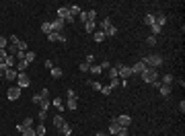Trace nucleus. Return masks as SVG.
Masks as SVG:
<instances>
[{
	"mask_svg": "<svg viewBox=\"0 0 185 136\" xmlns=\"http://www.w3.org/2000/svg\"><path fill=\"white\" fill-rule=\"evenodd\" d=\"M140 76H142L144 82L152 85L154 81H158V70H156V68H148V66H146V68H144V72H142Z\"/></svg>",
	"mask_w": 185,
	"mask_h": 136,
	"instance_id": "nucleus-1",
	"label": "nucleus"
},
{
	"mask_svg": "<svg viewBox=\"0 0 185 136\" xmlns=\"http://www.w3.org/2000/svg\"><path fill=\"white\" fill-rule=\"evenodd\" d=\"M144 64H146V66L148 68H160L163 66V56H156V54H152V56H146V58H144Z\"/></svg>",
	"mask_w": 185,
	"mask_h": 136,
	"instance_id": "nucleus-2",
	"label": "nucleus"
},
{
	"mask_svg": "<svg viewBox=\"0 0 185 136\" xmlns=\"http://www.w3.org/2000/svg\"><path fill=\"white\" fill-rule=\"evenodd\" d=\"M117 68V76L121 78V81H128L132 76V66H125V64H115Z\"/></svg>",
	"mask_w": 185,
	"mask_h": 136,
	"instance_id": "nucleus-3",
	"label": "nucleus"
},
{
	"mask_svg": "<svg viewBox=\"0 0 185 136\" xmlns=\"http://www.w3.org/2000/svg\"><path fill=\"white\" fill-rule=\"evenodd\" d=\"M31 85V78H29L27 72H19V76H17V87L19 89H25Z\"/></svg>",
	"mask_w": 185,
	"mask_h": 136,
	"instance_id": "nucleus-4",
	"label": "nucleus"
},
{
	"mask_svg": "<svg viewBox=\"0 0 185 136\" xmlns=\"http://www.w3.org/2000/svg\"><path fill=\"white\" fill-rule=\"evenodd\" d=\"M115 122L121 126V128H130V124H132V118L128 116V114H121L119 118H115Z\"/></svg>",
	"mask_w": 185,
	"mask_h": 136,
	"instance_id": "nucleus-5",
	"label": "nucleus"
},
{
	"mask_svg": "<svg viewBox=\"0 0 185 136\" xmlns=\"http://www.w3.org/2000/svg\"><path fill=\"white\" fill-rule=\"evenodd\" d=\"M21 91H23V89H19V87H10V89H8V93H6V97L10 99V101H17V99L21 97Z\"/></svg>",
	"mask_w": 185,
	"mask_h": 136,
	"instance_id": "nucleus-6",
	"label": "nucleus"
},
{
	"mask_svg": "<svg viewBox=\"0 0 185 136\" xmlns=\"http://www.w3.org/2000/svg\"><path fill=\"white\" fill-rule=\"evenodd\" d=\"M144 68H146V64H144L142 60H138L134 66H132V74H142L144 72Z\"/></svg>",
	"mask_w": 185,
	"mask_h": 136,
	"instance_id": "nucleus-7",
	"label": "nucleus"
},
{
	"mask_svg": "<svg viewBox=\"0 0 185 136\" xmlns=\"http://www.w3.org/2000/svg\"><path fill=\"white\" fill-rule=\"evenodd\" d=\"M70 17V10H68V4H66V6H60L58 8V19H62V21H66ZM76 19V17H74Z\"/></svg>",
	"mask_w": 185,
	"mask_h": 136,
	"instance_id": "nucleus-8",
	"label": "nucleus"
},
{
	"mask_svg": "<svg viewBox=\"0 0 185 136\" xmlns=\"http://www.w3.org/2000/svg\"><path fill=\"white\" fill-rule=\"evenodd\" d=\"M119 130H121V126H119V124H117L115 120H113V122L109 124V128H107V134H109V136H115L117 132H119Z\"/></svg>",
	"mask_w": 185,
	"mask_h": 136,
	"instance_id": "nucleus-9",
	"label": "nucleus"
},
{
	"mask_svg": "<svg viewBox=\"0 0 185 136\" xmlns=\"http://www.w3.org/2000/svg\"><path fill=\"white\" fill-rule=\"evenodd\" d=\"M48 39L49 41H60V43H66V37H64L62 33H56V31H52V33L48 35Z\"/></svg>",
	"mask_w": 185,
	"mask_h": 136,
	"instance_id": "nucleus-10",
	"label": "nucleus"
},
{
	"mask_svg": "<svg viewBox=\"0 0 185 136\" xmlns=\"http://www.w3.org/2000/svg\"><path fill=\"white\" fill-rule=\"evenodd\" d=\"M64 25H66V23H64L62 19H56V21H52V31H56V33H60L62 29H64Z\"/></svg>",
	"mask_w": 185,
	"mask_h": 136,
	"instance_id": "nucleus-11",
	"label": "nucleus"
},
{
	"mask_svg": "<svg viewBox=\"0 0 185 136\" xmlns=\"http://www.w3.org/2000/svg\"><path fill=\"white\" fill-rule=\"evenodd\" d=\"M17 76H19L17 68H8L6 72H4V78H8V81H17Z\"/></svg>",
	"mask_w": 185,
	"mask_h": 136,
	"instance_id": "nucleus-12",
	"label": "nucleus"
},
{
	"mask_svg": "<svg viewBox=\"0 0 185 136\" xmlns=\"http://www.w3.org/2000/svg\"><path fill=\"white\" fill-rule=\"evenodd\" d=\"M58 132H60L62 136H70V134H72V126H70V124L66 122L64 126H62V128H58Z\"/></svg>",
	"mask_w": 185,
	"mask_h": 136,
	"instance_id": "nucleus-13",
	"label": "nucleus"
},
{
	"mask_svg": "<svg viewBox=\"0 0 185 136\" xmlns=\"http://www.w3.org/2000/svg\"><path fill=\"white\" fill-rule=\"evenodd\" d=\"M105 39H107V37H105V33H103L101 29L93 33V41H97V43H101V41H105Z\"/></svg>",
	"mask_w": 185,
	"mask_h": 136,
	"instance_id": "nucleus-14",
	"label": "nucleus"
},
{
	"mask_svg": "<svg viewBox=\"0 0 185 136\" xmlns=\"http://www.w3.org/2000/svg\"><path fill=\"white\" fill-rule=\"evenodd\" d=\"M68 10H70V14H72V17H78L82 8L78 6V4H68Z\"/></svg>",
	"mask_w": 185,
	"mask_h": 136,
	"instance_id": "nucleus-15",
	"label": "nucleus"
},
{
	"mask_svg": "<svg viewBox=\"0 0 185 136\" xmlns=\"http://www.w3.org/2000/svg\"><path fill=\"white\" fill-rule=\"evenodd\" d=\"M52 103H54V107L58 109V111H64V99H62V97H56Z\"/></svg>",
	"mask_w": 185,
	"mask_h": 136,
	"instance_id": "nucleus-16",
	"label": "nucleus"
},
{
	"mask_svg": "<svg viewBox=\"0 0 185 136\" xmlns=\"http://www.w3.org/2000/svg\"><path fill=\"white\" fill-rule=\"evenodd\" d=\"M41 31H43L45 35L52 33V21H43V23H41Z\"/></svg>",
	"mask_w": 185,
	"mask_h": 136,
	"instance_id": "nucleus-17",
	"label": "nucleus"
},
{
	"mask_svg": "<svg viewBox=\"0 0 185 136\" xmlns=\"http://www.w3.org/2000/svg\"><path fill=\"white\" fill-rule=\"evenodd\" d=\"M158 91H160V95H163V97H169V95H171V85H160Z\"/></svg>",
	"mask_w": 185,
	"mask_h": 136,
	"instance_id": "nucleus-18",
	"label": "nucleus"
},
{
	"mask_svg": "<svg viewBox=\"0 0 185 136\" xmlns=\"http://www.w3.org/2000/svg\"><path fill=\"white\" fill-rule=\"evenodd\" d=\"M84 29H87V33H95L97 31V23H91V21H87V23H84Z\"/></svg>",
	"mask_w": 185,
	"mask_h": 136,
	"instance_id": "nucleus-19",
	"label": "nucleus"
},
{
	"mask_svg": "<svg viewBox=\"0 0 185 136\" xmlns=\"http://www.w3.org/2000/svg\"><path fill=\"white\" fill-rule=\"evenodd\" d=\"M173 81H175V76H173L171 72H167V74L163 76V81H160V85H171Z\"/></svg>",
	"mask_w": 185,
	"mask_h": 136,
	"instance_id": "nucleus-20",
	"label": "nucleus"
},
{
	"mask_svg": "<svg viewBox=\"0 0 185 136\" xmlns=\"http://www.w3.org/2000/svg\"><path fill=\"white\" fill-rule=\"evenodd\" d=\"M64 107H68L70 111H74V109L78 107V101H76V99H68V101H66V105H64Z\"/></svg>",
	"mask_w": 185,
	"mask_h": 136,
	"instance_id": "nucleus-21",
	"label": "nucleus"
},
{
	"mask_svg": "<svg viewBox=\"0 0 185 136\" xmlns=\"http://www.w3.org/2000/svg\"><path fill=\"white\" fill-rule=\"evenodd\" d=\"M89 72H91V74H101V72H103V68L99 66V64H91Z\"/></svg>",
	"mask_w": 185,
	"mask_h": 136,
	"instance_id": "nucleus-22",
	"label": "nucleus"
},
{
	"mask_svg": "<svg viewBox=\"0 0 185 136\" xmlns=\"http://www.w3.org/2000/svg\"><path fill=\"white\" fill-rule=\"evenodd\" d=\"M27 62L25 60H17V70H19V72H25V70H27Z\"/></svg>",
	"mask_w": 185,
	"mask_h": 136,
	"instance_id": "nucleus-23",
	"label": "nucleus"
},
{
	"mask_svg": "<svg viewBox=\"0 0 185 136\" xmlns=\"http://www.w3.org/2000/svg\"><path fill=\"white\" fill-rule=\"evenodd\" d=\"M64 124H66V120H64L62 116H56V118H54V126H56V128H62Z\"/></svg>",
	"mask_w": 185,
	"mask_h": 136,
	"instance_id": "nucleus-24",
	"label": "nucleus"
},
{
	"mask_svg": "<svg viewBox=\"0 0 185 136\" xmlns=\"http://www.w3.org/2000/svg\"><path fill=\"white\" fill-rule=\"evenodd\" d=\"M35 58H37V54H35V52H27V54H25V62H27V64L35 62Z\"/></svg>",
	"mask_w": 185,
	"mask_h": 136,
	"instance_id": "nucleus-25",
	"label": "nucleus"
},
{
	"mask_svg": "<svg viewBox=\"0 0 185 136\" xmlns=\"http://www.w3.org/2000/svg\"><path fill=\"white\" fill-rule=\"evenodd\" d=\"M14 62H17V60H14V56H8V54H6V58H4V64H6L8 68H14Z\"/></svg>",
	"mask_w": 185,
	"mask_h": 136,
	"instance_id": "nucleus-26",
	"label": "nucleus"
},
{
	"mask_svg": "<svg viewBox=\"0 0 185 136\" xmlns=\"http://www.w3.org/2000/svg\"><path fill=\"white\" fill-rule=\"evenodd\" d=\"M103 33H105V37H113V35L117 33V27H115V25H111V27L107 29V31H103Z\"/></svg>",
	"mask_w": 185,
	"mask_h": 136,
	"instance_id": "nucleus-27",
	"label": "nucleus"
},
{
	"mask_svg": "<svg viewBox=\"0 0 185 136\" xmlns=\"http://www.w3.org/2000/svg\"><path fill=\"white\" fill-rule=\"evenodd\" d=\"M49 74L54 76V78H60V76H62V68L54 66V68H52V70H49Z\"/></svg>",
	"mask_w": 185,
	"mask_h": 136,
	"instance_id": "nucleus-28",
	"label": "nucleus"
},
{
	"mask_svg": "<svg viewBox=\"0 0 185 136\" xmlns=\"http://www.w3.org/2000/svg\"><path fill=\"white\" fill-rule=\"evenodd\" d=\"M111 25H113V23H111V19H103L101 21V31H107Z\"/></svg>",
	"mask_w": 185,
	"mask_h": 136,
	"instance_id": "nucleus-29",
	"label": "nucleus"
},
{
	"mask_svg": "<svg viewBox=\"0 0 185 136\" xmlns=\"http://www.w3.org/2000/svg\"><path fill=\"white\" fill-rule=\"evenodd\" d=\"M144 25H148V27H150V25H154V14H146V17H144Z\"/></svg>",
	"mask_w": 185,
	"mask_h": 136,
	"instance_id": "nucleus-30",
	"label": "nucleus"
},
{
	"mask_svg": "<svg viewBox=\"0 0 185 136\" xmlns=\"http://www.w3.org/2000/svg\"><path fill=\"white\" fill-rule=\"evenodd\" d=\"M21 134H23V136H37V132H35V128L31 126V128H25Z\"/></svg>",
	"mask_w": 185,
	"mask_h": 136,
	"instance_id": "nucleus-31",
	"label": "nucleus"
},
{
	"mask_svg": "<svg viewBox=\"0 0 185 136\" xmlns=\"http://www.w3.org/2000/svg\"><path fill=\"white\" fill-rule=\"evenodd\" d=\"M39 109H41V111H48V109H49V99H41Z\"/></svg>",
	"mask_w": 185,
	"mask_h": 136,
	"instance_id": "nucleus-32",
	"label": "nucleus"
},
{
	"mask_svg": "<svg viewBox=\"0 0 185 136\" xmlns=\"http://www.w3.org/2000/svg\"><path fill=\"white\" fill-rule=\"evenodd\" d=\"M89 87H91V89H95V91H101L103 85H101L99 81H89Z\"/></svg>",
	"mask_w": 185,
	"mask_h": 136,
	"instance_id": "nucleus-33",
	"label": "nucleus"
},
{
	"mask_svg": "<svg viewBox=\"0 0 185 136\" xmlns=\"http://www.w3.org/2000/svg\"><path fill=\"white\" fill-rule=\"evenodd\" d=\"M17 50H19V52H27V41L19 39V43H17Z\"/></svg>",
	"mask_w": 185,
	"mask_h": 136,
	"instance_id": "nucleus-34",
	"label": "nucleus"
},
{
	"mask_svg": "<svg viewBox=\"0 0 185 136\" xmlns=\"http://www.w3.org/2000/svg\"><path fill=\"white\" fill-rule=\"evenodd\" d=\"M35 132H37V136H45V126H43V122L35 128Z\"/></svg>",
	"mask_w": 185,
	"mask_h": 136,
	"instance_id": "nucleus-35",
	"label": "nucleus"
},
{
	"mask_svg": "<svg viewBox=\"0 0 185 136\" xmlns=\"http://www.w3.org/2000/svg\"><path fill=\"white\" fill-rule=\"evenodd\" d=\"M6 48H8V37L0 35V50H6Z\"/></svg>",
	"mask_w": 185,
	"mask_h": 136,
	"instance_id": "nucleus-36",
	"label": "nucleus"
},
{
	"mask_svg": "<svg viewBox=\"0 0 185 136\" xmlns=\"http://www.w3.org/2000/svg\"><path fill=\"white\" fill-rule=\"evenodd\" d=\"M119 85H121V81H119V78H111V82H109V89L113 91V89H115V87H119Z\"/></svg>",
	"mask_w": 185,
	"mask_h": 136,
	"instance_id": "nucleus-37",
	"label": "nucleus"
},
{
	"mask_svg": "<svg viewBox=\"0 0 185 136\" xmlns=\"http://www.w3.org/2000/svg\"><path fill=\"white\" fill-rule=\"evenodd\" d=\"M150 29H152V35H154V37H156V35L160 33V31H163V27H158L156 23H154V25H150Z\"/></svg>",
	"mask_w": 185,
	"mask_h": 136,
	"instance_id": "nucleus-38",
	"label": "nucleus"
},
{
	"mask_svg": "<svg viewBox=\"0 0 185 136\" xmlns=\"http://www.w3.org/2000/svg\"><path fill=\"white\" fill-rule=\"evenodd\" d=\"M95 19H97V13H95V10H89V13H87V21L95 23Z\"/></svg>",
	"mask_w": 185,
	"mask_h": 136,
	"instance_id": "nucleus-39",
	"label": "nucleus"
},
{
	"mask_svg": "<svg viewBox=\"0 0 185 136\" xmlns=\"http://www.w3.org/2000/svg\"><path fill=\"white\" fill-rule=\"evenodd\" d=\"M109 78H119V76H117V68L115 66L109 68Z\"/></svg>",
	"mask_w": 185,
	"mask_h": 136,
	"instance_id": "nucleus-40",
	"label": "nucleus"
},
{
	"mask_svg": "<svg viewBox=\"0 0 185 136\" xmlns=\"http://www.w3.org/2000/svg\"><path fill=\"white\" fill-rule=\"evenodd\" d=\"M23 126H25V128H31V126H33V118H27V120H23Z\"/></svg>",
	"mask_w": 185,
	"mask_h": 136,
	"instance_id": "nucleus-41",
	"label": "nucleus"
},
{
	"mask_svg": "<svg viewBox=\"0 0 185 136\" xmlns=\"http://www.w3.org/2000/svg\"><path fill=\"white\" fill-rule=\"evenodd\" d=\"M99 66H101L103 70H109V68H111V62H109V60H103L101 64H99Z\"/></svg>",
	"mask_w": 185,
	"mask_h": 136,
	"instance_id": "nucleus-42",
	"label": "nucleus"
},
{
	"mask_svg": "<svg viewBox=\"0 0 185 136\" xmlns=\"http://www.w3.org/2000/svg\"><path fill=\"white\" fill-rule=\"evenodd\" d=\"M101 93H103V95H111V89H109V85H107V87L103 85V87H101Z\"/></svg>",
	"mask_w": 185,
	"mask_h": 136,
	"instance_id": "nucleus-43",
	"label": "nucleus"
},
{
	"mask_svg": "<svg viewBox=\"0 0 185 136\" xmlns=\"http://www.w3.org/2000/svg\"><path fill=\"white\" fill-rule=\"evenodd\" d=\"M89 68H91V64H87V62H80V70H82V72H89Z\"/></svg>",
	"mask_w": 185,
	"mask_h": 136,
	"instance_id": "nucleus-44",
	"label": "nucleus"
},
{
	"mask_svg": "<svg viewBox=\"0 0 185 136\" xmlns=\"http://www.w3.org/2000/svg\"><path fill=\"white\" fill-rule=\"evenodd\" d=\"M84 62H87V64H95V56H93V54H87V60H84Z\"/></svg>",
	"mask_w": 185,
	"mask_h": 136,
	"instance_id": "nucleus-45",
	"label": "nucleus"
},
{
	"mask_svg": "<svg viewBox=\"0 0 185 136\" xmlns=\"http://www.w3.org/2000/svg\"><path fill=\"white\" fill-rule=\"evenodd\" d=\"M115 136H130V132H128V128H121L119 132H117Z\"/></svg>",
	"mask_w": 185,
	"mask_h": 136,
	"instance_id": "nucleus-46",
	"label": "nucleus"
},
{
	"mask_svg": "<svg viewBox=\"0 0 185 136\" xmlns=\"http://www.w3.org/2000/svg\"><path fill=\"white\" fill-rule=\"evenodd\" d=\"M37 118H39L41 122H43V120H45V118H48V111H41V109H39V114H37Z\"/></svg>",
	"mask_w": 185,
	"mask_h": 136,
	"instance_id": "nucleus-47",
	"label": "nucleus"
},
{
	"mask_svg": "<svg viewBox=\"0 0 185 136\" xmlns=\"http://www.w3.org/2000/svg\"><path fill=\"white\" fill-rule=\"evenodd\" d=\"M78 21H84V23H87V13H84V10H80V14H78Z\"/></svg>",
	"mask_w": 185,
	"mask_h": 136,
	"instance_id": "nucleus-48",
	"label": "nucleus"
},
{
	"mask_svg": "<svg viewBox=\"0 0 185 136\" xmlns=\"http://www.w3.org/2000/svg\"><path fill=\"white\" fill-rule=\"evenodd\" d=\"M66 95H68V99H76V93L72 91V89H68V93H66Z\"/></svg>",
	"mask_w": 185,
	"mask_h": 136,
	"instance_id": "nucleus-49",
	"label": "nucleus"
},
{
	"mask_svg": "<svg viewBox=\"0 0 185 136\" xmlns=\"http://www.w3.org/2000/svg\"><path fill=\"white\" fill-rule=\"evenodd\" d=\"M4 58H6V50H0V64L4 62Z\"/></svg>",
	"mask_w": 185,
	"mask_h": 136,
	"instance_id": "nucleus-50",
	"label": "nucleus"
},
{
	"mask_svg": "<svg viewBox=\"0 0 185 136\" xmlns=\"http://www.w3.org/2000/svg\"><path fill=\"white\" fill-rule=\"evenodd\" d=\"M148 46H156V37H154V35L148 37Z\"/></svg>",
	"mask_w": 185,
	"mask_h": 136,
	"instance_id": "nucleus-51",
	"label": "nucleus"
},
{
	"mask_svg": "<svg viewBox=\"0 0 185 136\" xmlns=\"http://www.w3.org/2000/svg\"><path fill=\"white\" fill-rule=\"evenodd\" d=\"M41 99H43V97H41L39 93H37V95H33V103H41Z\"/></svg>",
	"mask_w": 185,
	"mask_h": 136,
	"instance_id": "nucleus-52",
	"label": "nucleus"
},
{
	"mask_svg": "<svg viewBox=\"0 0 185 136\" xmlns=\"http://www.w3.org/2000/svg\"><path fill=\"white\" fill-rule=\"evenodd\" d=\"M45 68L52 70V68H54V60H45Z\"/></svg>",
	"mask_w": 185,
	"mask_h": 136,
	"instance_id": "nucleus-53",
	"label": "nucleus"
},
{
	"mask_svg": "<svg viewBox=\"0 0 185 136\" xmlns=\"http://www.w3.org/2000/svg\"><path fill=\"white\" fill-rule=\"evenodd\" d=\"M39 95H41V97H43V99H48V95H49V91H48V89H43V91H41Z\"/></svg>",
	"mask_w": 185,
	"mask_h": 136,
	"instance_id": "nucleus-54",
	"label": "nucleus"
},
{
	"mask_svg": "<svg viewBox=\"0 0 185 136\" xmlns=\"http://www.w3.org/2000/svg\"><path fill=\"white\" fill-rule=\"evenodd\" d=\"M179 111H181V114L185 111V101H181V103H179Z\"/></svg>",
	"mask_w": 185,
	"mask_h": 136,
	"instance_id": "nucleus-55",
	"label": "nucleus"
},
{
	"mask_svg": "<svg viewBox=\"0 0 185 136\" xmlns=\"http://www.w3.org/2000/svg\"><path fill=\"white\" fill-rule=\"evenodd\" d=\"M95 136H109V134H105V132H97Z\"/></svg>",
	"mask_w": 185,
	"mask_h": 136,
	"instance_id": "nucleus-56",
	"label": "nucleus"
},
{
	"mask_svg": "<svg viewBox=\"0 0 185 136\" xmlns=\"http://www.w3.org/2000/svg\"><path fill=\"white\" fill-rule=\"evenodd\" d=\"M0 76H2V70H0Z\"/></svg>",
	"mask_w": 185,
	"mask_h": 136,
	"instance_id": "nucleus-57",
	"label": "nucleus"
}]
</instances>
